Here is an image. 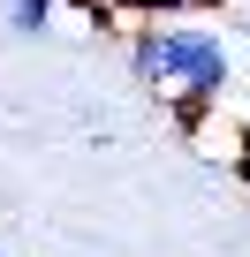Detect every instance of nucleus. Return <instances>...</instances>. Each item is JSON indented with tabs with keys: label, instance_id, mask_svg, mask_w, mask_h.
Masks as SVG:
<instances>
[{
	"label": "nucleus",
	"instance_id": "1",
	"mask_svg": "<svg viewBox=\"0 0 250 257\" xmlns=\"http://www.w3.org/2000/svg\"><path fill=\"white\" fill-rule=\"evenodd\" d=\"M235 83V46L212 23H167L159 31V98H197L220 106Z\"/></svg>",
	"mask_w": 250,
	"mask_h": 257
},
{
	"label": "nucleus",
	"instance_id": "2",
	"mask_svg": "<svg viewBox=\"0 0 250 257\" xmlns=\"http://www.w3.org/2000/svg\"><path fill=\"white\" fill-rule=\"evenodd\" d=\"M53 16H61V0H16V8H8V31L16 38H38Z\"/></svg>",
	"mask_w": 250,
	"mask_h": 257
},
{
	"label": "nucleus",
	"instance_id": "3",
	"mask_svg": "<svg viewBox=\"0 0 250 257\" xmlns=\"http://www.w3.org/2000/svg\"><path fill=\"white\" fill-rule=\"evenodd\" d=\"M68 8H76V16H84V23L99 31V38H114V31H129V16H121L114 0H68Z\"/></svg>",
	"mask_w": 250,
	"mask_h": 257
},
{
	"label": "nucleus",
	"instance_id": "4",
	"mask_svg": "<svg viewBox=\"0 0 250 257\" xmlns=\"http://www.w3.org/2000/svg\"><path fill=\"white\" fill-rule=\"evenodd\" d=\"M227 167H235V182L250 189V128H242V137H235V159H227Z\"/></svg>",
	"mask_w": 250,
	"mask_h": 257
},
{
	"label": "nucleus",
	"instance_id": "5",
	"mask_svg": "<svg viewBox=\"0 0 250 257\" xmlns=\"http://www.w3.org/2000/svg\"><path fill=\"white\" fill-rule=\"evenodd\" d=\"M190 8H197V16H220V8H227V0H190Z\"/></svg>",
	"mask_w": 250,
	"mask_h": 257
}]
</instances>
